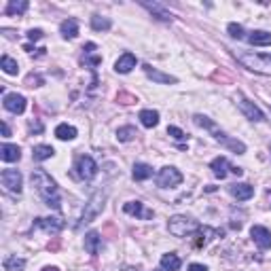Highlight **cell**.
Instances as JSON below:
<instances>
[{
	"label": "cell",
	"instance_id": "obj_21",
	"mask_svg": "<svg viewBox=\"0 0 271 271\" xmlns=\"http://www.w3.org/2000/svg\"><path fill=\"white\" fill-rule=\"evenodd\" d=\"M248 43L252 47H269L271 45V32L267 30H254L248 34Z\"/></svg>",
	"mask_w": 271,
	"mask_h": 271
},
{
	"label": "cell",
	"instance_id": "obj_39",
	"mask_svg": "<svg viewBox=\"0 0 271 271\" xmlns=\"http://www.w3.org/2000/svg\"><path fill=\"white\" fill-rule=\"evenodd\" d=\"M188 271H208L206 265H199V263H193L191 267H188Z\"/></svg>",
	"mask_w": 271,
	"mask_h": 271
},
{
	"label": "cell",
	"instance_id": "obj_37",
	"mask_svg": "<svg viewBox=\"0 0 271 271\" xmlns=\"http://www.w3.org/2000/svg\"><path fill=\"white\" fill-rule=\"evenodd\" d=\"M43 36H45V32H43V30H38V28H36V30H28V38H30V41H34V43L41 41Z\"/></svg>",
	"mask_w": 271,
	"mask_h": 271
},
{
	"label": "cell",
	"instance_id": "obj_10",
	"mask_svg": "<svg viewBox=\"0 0 271 271\" xmlns=\"http://www.w3.org/2000/svg\"><path fill=\"white\" fill-rule=\"evenodd\" d=\"M193 123H195L197 127H204V129H208V132H210L212 136H214V138L218 140V142H222V140L227 138V134H225V132H220V129L216 127V123L212 121V119H208L206 114H195V117H193Z\"/></svg>",
	"mask_w": 271,
	"mask_h": 271
},
{
	"label": "cell",
	"instance_id": "obj_18",
	"mask_svg": "<svg viewBox=\"0 0 271 271\" xmlns=\"http://www.w3.org/2000/svg\"><path fill=\"white\" fill-rule=\"evenodd\" d=\"M210 168H212V174L216 176V178H227V174L231 172V166H229V159L227 157H216L214 161L210 163Z\"/></svg>",
	"mask_w": 271,
	"mask_h": 271
},
{
	"label": "cell",
	"instance_id": "obj_2",
	"mask_svg": "<svg viewBox=\"0 0 271 271\" xmlns=\"http://www.w3.org/2000/svg\"><path fill=\"white\" fill-rule=\"evenodd\" d=\"M168 229H170L172 235H176V238H186V235L197 233L199 231V225H197V220H193L191 216L176 214V216L170 218Z\"/></svg>",
	"mask_w": 271,
	"mask_h": 271
},
{
	"label": "cell",
	"instance_id": "obj_7",
	"mask_svg": "<svg viewBox=\"0 0 271 271\" xmlns=\"http://www.w3.org/2000/svg\"><path fill=\"white\" fill-rule=\"evenodd\" d=\"M0 182L7 191L11 193H21V184H23V178H21V172L19 170H5L0 174Z\"/></svg>",
	"mask_w": 271,
	"mask_h": 271
},
{
	"label": "cell",
	"instance_id": "obj_3",
	"mask_svg": "<svg viewBox=\"0 0 271 271\" xmlns=\"http://www.w3.org/2000/svg\"><path fill=\"white\" fill-rule=\"evenodd\" d=\"M240 64L246 66L248 70H254V72H263L269 74L271 72V55H256V53H242Z\"/></svg>",
	"mask_w": 271,
	"mask_h": 271
},
{
	"label": "cell",
	"instance_id": "obj_45",
	"mask_svg": "<svg viewBox=\"0 0 271 271\" xmlns=\"http://www.w3.org/2000/svg\"><path fill=\"white\" fill-rule=\"evenodd\" d=\"M155 271H166V269H155Z\"/></svg>",
	"mask_w": 271,
	"mask_h": 271
},
{
	"label": "cell",
	"instance_id": "obj_40",
	"mask_svg": "<svg viewBox=\"0 0 271 271\" xmlns=\"http://www.w3.org/2000/svg\"><path fill=\"white\" fill-rule=\"evenodd\" d=\"M3 136H5V138H9V136H11V127H9V123H7V121H3Z\"/></svg>",
	"mask_w": 271,
	"mask_h": 271
},
{
	"label": "cell",
	"instance_id": "obj_32",
	"mask_svg": "<svg viewBox=\"0 0 271 271\" xmlns=\"http://www.w3.org/2000/svg\"><path fill=\"white\" fill-rule=\"evenodd\" d=\"M23 267H26V261L19 258V256H15V254L5 258V269L7 271H23Z\"/></svg>",
	"mask_w": 271,
	"mask_h": 271
},
{
	"label": "cell",
	"instance_id": "obj_1",
	"mask_svg": "<svg viewBox=\"0 0 271 271\" xmlns=\"http://www.w3.org/2000/svg\"><path fill=\"white\" fill-rule=\"evenodd\" d=\"M32 184L36 186L38 195L43 197V202H45L47 206H49V208H55V210H60V208H62V202H60V188H57L55 180H53L45 170H34V172H32Z\"/></svg>",
	"mask_w": 271,
	"mask_h": 271
},
{
	"label": "cell",
	"instance_id": "obj_34",
	"mask_svg": "<svg viewBox=\"0 0 271 271\" xmlns=\"http://www.w3.org/2000/svg\"><path fill=\"white\" fill-rule=\"evenodd\" d=\"M227 30H229V34L233 38H244V28L240 26V23H229Z\"/></svg>",
	"mask_w": 271,
	"mask_h": 271
},
{
	"label": "cell",
	"instance_id": "obj_44",
	"mask_svg": "<svg viewBox=\"0 0 271 271\" xmlns=\"http://www.w3.org/2000/svg\"><path fill=\"white\" fill-rule=\"evenodd\" d=\"M267 195H269V202H271V191H269V193H267Z\"/></svg>",
	"mask_w": 271,
	"mask_h": 271
},
{
	"label": "cell",
	"instance_id": "obj_30",
	"mask_svg": "<svg viewBox=\"0 0 271 271\" xmlns=\"http://www.w3.org/2000/svg\"><path fill=\"white\" fill-rule=\"evenodd\" d=\"M140 121H142L144 127H155L159 123V112L157 110H142L140 112Z\"/></svg>",
	"mask_w": 271,
	"mask_h": 271
},
{
	"label": "cell",
	"instance_id": "obj_43",
	"mask_svg": "<svg viewBox=\"0 0 271 271\" xmlns=\"http://www.w3.org/2000/svg\"><path fill=\"white\" fill-rule=\"evenodd\" d=\"M43 271H60V269H57V267H45Z\"/></svg>",
	"mask_w": 271,
	"mask_h": 271
},
{
	"label": "cell",
	"instance_id": "obj_29",
	"mask_svg": "<svg viewBox=\"0 0 271 271\" xmlns=\"http://www.w3.org/2000/svg\"><path fill=\"white\" fill-rule=\"evenodd\" d=\"M91 28L96 32H106L112 28V21L108 17H102V15H93L91 17Z\"/></svg>",
	"mask_w": 271,
	"mask_h": 271
},
{
	"label": "cell",
	"instance_id": "obj_23",
	"mask_svg": "<svg viewBox=\"0 0 271 271\" xmlns=\"http://www.w3.org/2000/svg\"><path fill=\"white\" fill-rule=\"evenodd\" d=\"M21 157V150L17 144H3L0 146V159L7 161V163H13V161H19Z\"/></svg>",
	"mask_w": 271,
	"mask_h": 271
},
{
	"label": "cell",
	"instance_id": "obj_6",
	"mask_svg": "<svg viewBox=\"0 0 271 271\" xmlns=\"http://www.w3.org/2000/svg\"><path fill=\"white\" fill-rule=\"evenodd\" d=\"M74 170H76V176L83 180H93L98 176V163L93 161L89 155H81L74 163Z\"/></svg>",
	"mask_w": 271,
	"mask_h": 271
},
{
	"label": "cell",
	"instance_id": "obj_26",
	"mask_svg": "<svg viewBox=\"0 0 271 271\" xmlns=\"http://www.w3.org/2000/svg\"><path fill=\"white\" fill-rule=\"evenodd\" d=\"M28 0H11V3L7 5V9H5V13L7 15H23L28 11Z\"/></svg>",
	"mask_w": 271,
	"mask_h": 271
},
{
	"label": "cell",
	"instance_id": "obj_16",
	"mask_svg": "<svg viewBox=\"0 0 271 271\" xmlns=\"http://www.w3.org/2000/svg\"><path fill=\"white\" fill-rule=\"evenodd\" d=\"M136 62H138V60H136L134 53H123L119 60L114 62V70H117L119 74H127V72H132V70L136 68Z\"/></svg>",
	"mask_w": 271,
	"mask_h": 271
},
{
	"label": "cell",
	"instance_id": "obj_19",
	"mask_svg": "<svg viewBox=\"0 0 271 271\" xmlns=\"http://www.w3.org/2000/svg\"><path fill=\"white\" fill-rule=\"evenodd\" d=\"M144 72H146V76H148V79H152V81H155V83H161V85H170V83H176V76L163 74L161 70L152 68V66H148V64H144Z\"/></svg>",
	"mask_w": 271,
	"mask_h": 271
},
{
	"label": "cell",
	"instance_id": "obj_5",
	"mask_svg": "<svg viewBox=\"0 0 271 271\" xmlns=\"http://www.w3.org/2000/svg\"><path fill=\"white\" fill-rule=\"evenodd\" d=\"M157 186L159 188H172V186H178L182 182V174L172 168V166H166V168H161L159 174H157V178H155Z\"/></svg>",
	"mask_w": 271,
	"mask_h": 271
},
{
	"label": "cell",
	"instance_id": "obj_35",
	"mask_svg": "<svg viewBox=\"0 0 271 271\" xmlns=\"http://www.w3.org/2000/svg\"><path fill=\"white\" fill-rule=\"evenodd\" d=\"M168 134H170L174 140H184V138H186L182 129H180V127H174V125H170V127H168Z\"/></svg>",
	"mask_w": 271,
	"mask_h": 271
},
{
	"label": "cell",
	"instance_id": "obj_42",
	"mask_svg": "<svg viewBox=\"0 0 271 271\" xmlns=\"http://www.w3.org/2000/svg\"><path fill=\"white\" fill-rule=\"evenodd\" d=\"M117 100H125V104H132V102H134V98L125 96V93H119V98H117Z\"/></svg>",
	"mask_w": 271,
	"mask_h": 271
},
{
	"label": "cell",
	"instance_id": "obj_33",
	"mask_svg": "<svg viewBox=\"0 0 271 271\" xmlns=\"http://www.w3.org/2000/svg\"><path fill=\"white\" fill-rule=\"evenodd\" d=\"M0 68H3L7 74H17L19 72V64L9 55H3V60H0Z\"/></svg>",
	"mask_w": 271,
	"mask_h": 271
},
{
	"label": "cell",
	"instance_id": "obj_38",
	"mask_svg": "<svg viewBox=\"0 0 271 271\" xmlns=\"http://www.w3.org/2000/svg\"><path fill=\"white\" fill-rule=\"evenodd\" d=\"M85 62H87L89 66L96 68V66H100V64H102V57H100V55H87V53H85Z\"/></svg>",
	"mask_w": 271,
	"mask_h": 271
},
{
	"label": "cell",
	"instance_id": "obj_28",
	"mask_svg": "<svg viewBox=\"0 0 271 271\" xmlns=\"http://www.w3.org/2000/svg\"><path fill=\"white\" fill-rule=\"evenodd\" d=\"M55 136L60 140H74L76 138V127L68 125V123H60L55 127Z\"/></svg>",
	"mask_w": 271,
	"mask_h": 271
},
{
	"label": "cell",
	"instance_id": "obj_14",
	"mask_svg": "<svg viewBox=\"0 0 271 271\" xmlns=\"http://www.w3.org/2000/svg\"><path fill=\"white\" fill-rule=\"evenodd\" d=\"M229 193L235 199H240V202H246V199H250L254 195V186L248 182H235V184H229Z\"/></svg>",
	"mask_w": 271,
	"mask_h": 271
},
{
	"label": "cell",
	"instance_id": "obj_27",
	"mask_svg": "<svg viewBox=\"0 0 271 271\" xmlns=\"http://www.w3.org/2000/svg\"><path fill=\"white\" fill-rule=\"evenodd\" d=\"M132 176H134V180H138V182L148 180L150 176H152V168L148 166V163H136V166H134V172H132Z\"/></svg>",
	"mask_w": 271,
	"mask_h": 271
},
{
	"label": "cell",
	"instance_id": "obj_20",
	"mask_svg": "<svg viewBox=\"0 0 271 271\" xmlns=\"http://www.w3.org/2000/svg\"><path fill=\"white\" fill-rule=\"evenodd\" d=\"M197 240H195V248H204V246H208V242L214 238V235H222V231L218 229H210V227H199V231L195 233Z\"/></svg>",
	"mask_w": 271,
	"mask_h": 271
},
{
	"label": "cell",
	"instance_id": "obj_36",
	"mask_svg": "<svg viewBox=\"0 0 271 271\" xmlns=\"http://www.w3.org/2000/svg\"><path fill=\"white\" fill-rule=\"evenodd\" d=\"M26 85H28V87H41V85H43V76L30 74V76L26 79Z\"/></svg>",
	"mask_w": 271,
	"mask_h": 271
},
{
	"label": "cell",
	"instance_id": "obj_8",
	"mask_svg": "<svg viewBox=\"0 0 271 271\" xmlns=\"http://www.w3.org/2000/svg\"><path fill=\"white\" fill-rule=\"evenodd\" d=\"M238 106H240V110L248 117L250 121H265V114H263V110L258 108V106L254 104V102H250L248 98H244L242 93H238Z\"/></svg>",
	"mask_w": 271,
	"mask_h": 271
},
{
	"label": "cell",
	"instance_id": "obj_17",
	"mask_svg": "<svg viewBox=\"0 0 271 271\" xmlns=\"http://www.w3.org/2000/svg\"><path fill=\"white\" fill-rule=\"evenodd\" d=\"M85 250L91 254V256H98V252L102 250V238L98 231H89L85 235Z\"/></svg>",
	"mask_w": 271,
	"mask_h": 271
},
{
	"label": "cell",
	"instance_id": "obj_41",
	"mask_svg": "<svg viewBox=\"0 0 271 271\" xmlns=\"http://www.w3.org/2000/svg\"><path fill=\"white\" fill-rule=\"evenodd\" d=\"M32 132H43V123H30Z\"/></svg>",
	"mask_w": 271,
	"mask_h": 271
},
{
	"label": "cell",
	"instance_id": "obj_13",
	"mask_svg": "<svg viewBox=\"0 0 271 271\" xmlns=\"http://www.w3.org/2000/svg\"><path fill=\"white\" fill-rule=\"evenodd\" d=\"M34 229H43L47 233H60L64 229V220L62 218H36L34 220Z\"/></svg>",
	"mask_w": 271,
	"mask_h": 271
},
{
	"label": "cell",
	"instance_id": "obj_11",
	"mask_svg": "<svg viewBox=\"0 0 271 271\" xmlns=\"http://www.w3.org/2000/svg\"><path fill=\"white\" fill-rule=\"evenodd\" d=\"M250 235H252L254 244H256L261 250H269V248H271V231H269L267 227L254 225V227L250 229Z\"/></svg>",
	"mask_w": 271,
	"mask_h": 271
},
{
	"label": "cell",
	"instance_id": "obj_24",
	"mask_svg": "<svg viewBox=\"0 0 271 271\" xmlns=\"http://www.w3.org/2000/svg\"><path fill=\"white\" fill-rule=\"evenodd\" d=\"M180 265H182V261H180L178 254L170 252V254H163L161 256V269H166V271H178Z\"/></svg>",
	"mask_w": 271,
	"mask_h": 271
},
{
	"label": "cell",
	"instance_id": "obj_4",
	"mask_svg": "<svg viewBox=\"0 0 271 271\" xmlns=\"http://www.w3.org/2000/svg\"><path fill=\"white\" fill-rule=\"evenodd\" d=\"M104 202H106V193L98 191V193H93L89 197V202L85 204V210H83V216H81V222H91V220H96L100 214H102V210H104Z\"/></svg>",
	"mask_w": 271,
	"mask_h": 271
},
{
	"label": "cell",
	"instance_id": "obj_12",
	"mask_svg": "<svg viewBox=\"0 0 271 271\" xmlns=\"http://www.w3.org/2000/svg\"><path fill=\"white\" fill-rule=\"evenodd\" d=\"M140 5H142V7L148 11V13L155 17V19H159V21H172V19H174V15H172L161 3H146V0H142Z\"/></svg>",
	"mask_w": 271,
	"mask_h": 271
},
{
	"label": "cell",
	"instance_id": "obj_46",
	"mask_svg": "<svg viewBox=\"0 0 271 271\" xmlns=\"http://www.w3.org/2000/svg\"><path fill=\"white\" fill-rule=\"evenodd\" d=\"M269 150H271V144H269Z\"/></svg>",
	"mask_w": 271,
	"mask_h": 271
},
{
	"label": "cell",
	"instance_id": "obj_9",
	"mask_svg": "<svg viewBox=\"0 0 271 271\" xmlns=\"http://www.w3.org/2000/svg\"><path fill=\"white\" fill-rule=\"evenodd\" d=\"M3 106L9 110V112H13V114H21L23 110H26V98L19 96V93H5V98H3Z\"/></svg>",
	"mask_w": 271,
	"mask_h": 271
},
{
	"label": "cell",
	"instance_id": "obj_22",
	"mask_svg": "<svg viewBox=\"0 0 271 271\" xmlns=\"http://www.w3.org/2000/svg\"><path fill=\"white\" fill-rule=\"evenodd\" d=\"M60 32H62V36L64 38H76L79 36V21L74 17H68L62 21V26H60Z\"/></svg>",
	"mask_w": 271,
	"mask_h": 271
},
{
	"label": "cell",
	"instance_id": "obj_25",
	"mask_svg": "<svg viewBox=\"0 0 271 271\" xmlns=\"http://www.w3.org/2000/svg\"><path fill=\"white\" fill-rule=\"evenodd\" d=\"M53 155H55V150L49 144H38V146H34V150H32L34 161H47V159H51Z\"/></svg>",
	"mask_w": 271,
	"mask_h": 271
},
{
	"label": "cell",
	"instance_id": "obj_31",
	"mask_svg": "<svg viewBox=\"0 0 271 271\" xmlns=\"http://www.w3.org/2000/svg\"><path fill=\"white\" fill-rule=\"evenodd\" d=\"M136 136H138V132L132 125H125V127L117 129V140H119V142H129V140H134Z\"/></svg>",
	"mask_w": 271,
	"mask_h": 271
},
{
	"label": "cell",
	"instance_id": "obj_15",
	"mask_svg": "<svg viewBox=\"0 0 271 271\" xmlns=\"http://www.w3.org/2000/svg\"><path fill=\"white\" fill-rule=\"evenodd\" d=\"M123 212H125V214H129V216H136V218H152V212L144 210L142 202H127L123 206Z\"/></svg>",
	"mask_w": 271,
	"mask_h": 271
}]
</instances>
